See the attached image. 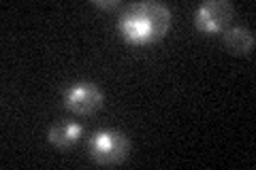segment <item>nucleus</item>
<instances>
[{"instance_id": "nucleus-1", "label": "nucleus", "mask_w": 256, "mask_h": 170, "mask_svg": "<svg viewBox=\"0 0 256 170\" xmlns=\"http://www.w3.org/2000/svg\"><path fill=\"white\" fill-rule=\"evenodd\" d=\"M120 34L132 45H150L164 38L171 28V11L162 2L139 0L128 4L118 19Z\"/></svg>"}, {"instance_id": "nucleus-2", "label": "nucleus", "mask_w": 256, "mask_h": 170, "mask_svg": "<svg viewBox=\"0 0 256 170\" xmlns=\"http://www.w3.org/2000/svg\"><path fill=\"white\" fill-rule=\"evenodd\" d=\"M88 151L90 158L100 166H116L120 162H124L130 151V141L128 136L114 128H102L96 130L90 141H88Z\"/></svg>"}, {"instance_id": "nucleus-3", "label": "nucleus", "mask_w": 256, "mask_h": 170, "mask_svg": "<svg viewBox=\"0 0 256 170\" xmlns=\"http://www.w3.org/2000/svg\"><path fill=\"white\" fill-rule=\"evenodd\" d=\"M102 90L96 83L90 81H77V83H70L68 87H64L62 92V104L64 109L70 111L73 115H92L102 107Z\"/></svg>"}, {"instance_id": "nucleus-4", "label": "nucleus", "mask_w": 256, "mask_h": 170, "mask_svg": "<svg viewBox=\"0 0 256 170\" xmlns=\"http://www.w3.org/2000/svg\"><path fill=\"white\" fill-rule=\"evenodd\" d=\"M235 17V6L228 0H205L194 9V26L205 34L224 32Z\"/></svg>"}, {"instance_id": "nucleus-5", "label": "nucleus", "mask_w": 256, "mask_h": 170, "mask_svg": "<svg viewBox=\"0 0 256 170\" xmlns=\"http://www.w3.org/2000/svg\"><path fill=\"white\" fill-rule=\"evenodd\" d=\"M222 40L226 45V49L235 55H250L256 45L254 32L246 26H228L222 32Z\"/></svg>"}, {"instance_id": "nucleus-6", "label": "nucleus", "mask_w": 256, "mask_h": 170, "mask_svg": "<svg viewBox=\"0 0 256 170\" xmlns=\"http://www.w3.org/2000/svg\"><path fill=\"white\" fill-rule=\"evenodd\" d=\"M84 134V126L77 124V121H64V124H54L47 132V141H50L54 147L66 149L70 145H75Z\"/></svg>"}, {"instance_id": "nucleus-7", "label": "nucleus", "mask_w": 256, "mask_h": 170, "mask_svg": "<svg viewBox=\"0 0 256 170\" xmlns=\"http://www.w3.org/2000/svg\"><path fill=\"white\" fill-rule=\"evenodd\" d=\"M94 6H98V9H116V6H120V0H92Z\"/></svg>"}]
</instances>
